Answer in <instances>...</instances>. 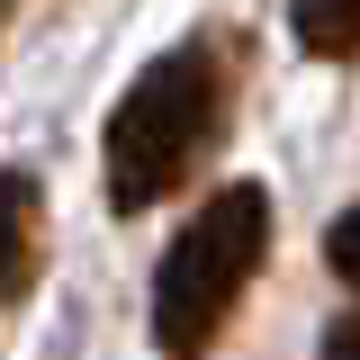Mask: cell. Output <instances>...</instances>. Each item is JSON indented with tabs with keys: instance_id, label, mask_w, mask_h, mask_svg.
Here are the masks:
<instances>
[{
	"instance_id": "obj_4",
	"label": "cell",
	"mask_w": 360,
	"mask_h": 360,
	"mask_svg": "<svg viewBox=\"0 0 360 360\" xmlns=\"http://www.w3.org/2000/svg\"><path fill=\"white\" fill-rule=\"evenodd\" d=\"M288 27L315 63H352L360 54V0H288Z\"/></svg>"
},
{
	"instance_id": "obj_2",
	"label": "cell",
	"mask_w": 360,
	"mask_h": 360,
	"mask_svg": "<svg viewBox=\"0 0 360 360\" xmlns=\"http://www.w3.org/2000/svg\"><path fill=\"white\" fill-rule=\"evenodd\" d=\"M262 262H270V189L262 180L207 189V207L172 234V252L153 270V342H162V360L217 352Z\"/></svg>"
},
{
	"instance_id": "obj_5",
	"label": "cell",
	"mask_w": 360,
	"mask_h": 360,
	"mask_svg": "<svg viewBox=\"0 0 360 360\" xmlns=\"http://www.w3.org/2000/svg\"><path fill=\"white\" fill-rule=\"evenodd\" d=\"M324 262H333V279H342V288L360 297V198H352V207H342L333 225H324Z\"/></svg>"
},
{
	"instance_id": "obj_7",
	"label": "cell",
	"mask_w": 360,
	"mask_h": 360,
	"mask_svg": "<svg viewBox=\"0 0 360 360\" xmlns=\"http://www.w3.org/2000/svg\"><path fill=\"white\" fill-rule=\"evenodd\" d=\"M0 18H9V0H0Z\"/></svg>"
},
{
	"instance_id": "obj_1",
	"label": "cell",
	"mask_w": 360,
	"mask_h": 360,
	"mask_svg": "<svg viewBox=\"0 0 360 360\" xmlns=\"http://www.w3.org/2000/svg\"><path fill=\"white\" fill-rule=\"evenodd\" d=\"M225 117H234V63H225V45H207V37L162 45L127 82V99L108 108V127H99L108 207L144 217L172 189H189V172L225 144Z\"/></svg>"
},
{
	"instance_id": "obj_6",
	"label": "cell",
	"mask_w": 360,
	"mask_h": 360,
	"mask_svg": "<svg viewBox=\"0 0 360 360\" xmlns=\"http://www.w3.org/2000/svg\"><path fill=\"white\" fill-rule=\"evenodd\" d=\"M324 360H360V315H333L324 324Z\"/></svg>"
},
{
	"instance_id": "obj_3",
	"label": "cell",
	"mask_w": 360,
	"mask_h": 360,
	"mask_svg": "<svg viewBox=\"0 0 360 360\" xmlns=\"http://www.w3.org/2000/svg\"><path fill=\"white\" fill-rule=\"evenodd\" d=\"M37 234H45L37 172H0V297L27 288V270H37Z\"/></svg>"
}]
</instances>
